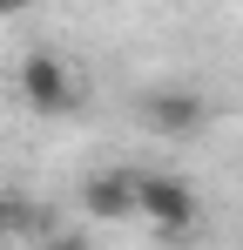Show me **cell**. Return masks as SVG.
Returning a JSON list of instances; mask_svg holds the SVG:
<instances>
[{"mask_svg":"<svg viewBox=\"0 0 243 250\" xmlns=\"http://www.w3.org/2000/svg\"><path fill=\"white\" fill-rule=\"evenodd\" d=\"M135 216H149L156 230H169V237H182L189 223L202 216V203H196V189L182 183V176H135Z\"/></svg>","mask_w":243,"mask_h":250,"instance_id":"obj_1","label":"cell"},{"mask_svg":"<svg viewBox=\"0 0 243 250\" xmlns=\"http://www.w3.org/2000/svg\"><path fill=\"white\" fill-rule=\"evenodd\" d=\"M20 102L34 108V115H68L75 108V75H68V61L61 54H27L20 61Z\"/></svg>","mask_w":243,"mask_h":250,"instance_id":"obj_2","label":"cell"},{"mask_svg":"<svg viewBox=\"0 0 243 250\" xmlns=\"http://www.w3.org/2000/svg\"><path fill=\"white\" fill-rule=\"evenodd\" d=\"M81 209L101 223H128L135 216V169H95L81 183Z\"/></svg>","mask_w":243,"mask_h":250,"instance_id":"obj_3","label":"cell"},{"mask_svg":"<svg viewBox=\"0 0 243 250\" xmlns=\"http://www.w3.org/2000/svg\"><path fill=\"white\" fill-rule=\"evenodd\" d=\"M142 122L156 128V135H196L202 128V95H189V88H156V95H142Z\"/></svg>","mask_w":243,"mask_h":250,"instance_id":"obj_4","label":"cell"},{"mask_svg":"<svg viewBox=\"0 0 243 250\" xmlns=\"http://www.w3.org/2000/svg\"><path fill=\"white\" fill-rule=\"evenodd\" d=\"M40 250H95V244H88V237H68V230H61V237H47Z\"/></svg>","mask_w":243,"mask_h":250,"instance_id":"obj_5","label":"cell"},{"mask_svg":"<svg viewBox=\"0 0 243 250\" xmlns=\"http://www.w3.org/2000/svg\"><path fill=\"white\" fill-rule=\"evenodd\" d=\"M20 7H34V0H0V14H20Z\"/></svg>","mask_w":243,"mask_h":250,"instance_id":"obj_6","label":"cell"},{"mask_svg":"<svg viewBox=\"0 0 243 250\" xmlns=\"http://www.w3.org/2000/svg\"><path fill=\"white\" fill-rule=\"evenodd\" d=\"M0 244H7V203H0Z\"/></svg>","mask_w":243,"mask_h":250,"instance_id":"obj_7","label":"cell"}]
</instances>
